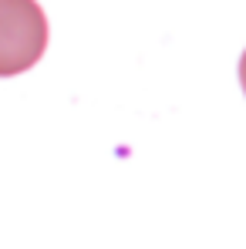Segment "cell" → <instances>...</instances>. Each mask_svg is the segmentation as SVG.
I'll return each mask as SVG.
<instances>
[{
    "mask_svg": "<svg viewBox=\"0 0 246 249\" xmlns=\"http://www.w3.org/2000/svg\"><path fill=\"white\" fill-rule=\"evenodd\" d=\"M47 47V17L38 0H0V78L24 74Z\"/></svg>",
    "mask_w": 246,
    "mask_h": 249,
    "instance_id": "obj_1",
    "label": "cell"
},
{
    "mask_svg": "<svg viewBox=\"0 0 246 249\" xmlns=\"http://www.w3.org/2000/svg\"><path fill=\"white\" fill-rule=\"evenodd\" d=\"M240 84H243V94H246V54L240 57Z\"/></svg>",
    "mask_w": 246,
    "mask_h": 249,
    "instance_id": "obj_2",
    "label": "cell"
}]
</instances>
